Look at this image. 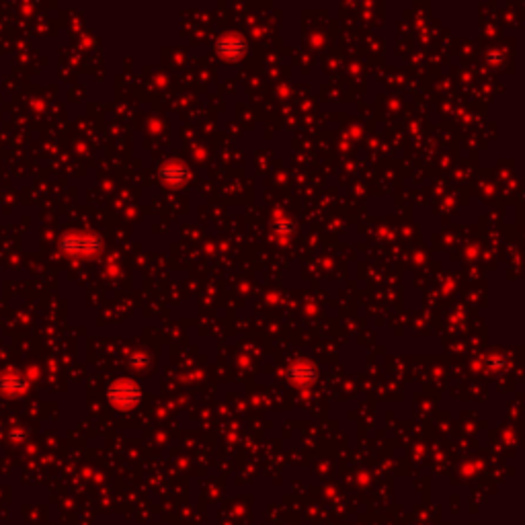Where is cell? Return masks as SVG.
Wrapping results in <instances>:
<instances>
[{
	"label": "cell",
	"instance_id": "obj_1",
	"mask_svg": "<svg viewBox=\"0 0 525 525\" xmlns=\"http://www.w3.org/2000/svg\"><path fill=\"white\" fill-rule=\"evenodd\" d=\"M122 398H126V404H133V400L137 398V388L131 382H118L111 388V400L113 404H120Z\"/></svg>",
	"mask_w": 525,
	"mask_h": 525
},
{
	"label": "cell",
	"instance_id": "obj_2",
	"mask_svg": "<svg viewBox=\"0 0 525 525\" xmlns=\"http://www.w3.org/2000/svg\"><path fill=\"white\" fill-rule=\"evenodd\" d=\"M220 52H222V54H228L230 58L241 56V54L245 52V41H243V37H238V35H234V33L224 35V37L220 39Z\"/></svg>",
	"mask_w": 525,
	"mask_h": 525
}]
</instances>
